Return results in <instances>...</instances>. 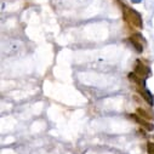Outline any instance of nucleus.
<instances>
[{"mask_svg":"<svg viewBox=\"0 0 154 154\" xmlns=\"http://www.w3.org/2000/svg\"><path fill=\"white\" fill-rule=\"evenodd\" d=\"M123 17L128 23H130L134 27H137V28H142L143 27L141 15L137 11H135L134 9H131V8L126 6V5H123Z\"/></svg>","mask_w":154,"mask_h":154,"instance_id":"1","label":"nucleus"},{"mask_svg":"<svg viewBox=\"0 0 154 154\" xmlns=\"http://www.w3.org/2000/svg\"><path fill=\"white\" fill-rule=\"evenodd\" d=\"M135 73L140 76V78H146V76L150 73V70H149V68L146 66V64H143L140 60L138 61H136V64H135Z\"/></svg>","mask_w":154,"mask_h":154,"instance_id":"2","label":"nucleus"},{"mask_svg":"<svg viewBox=\"0 0 154 154\" xmlns=\"http://www.w3.org/2000/svg\"><path fill=\"white\" fill-rule=\"evenodd\" d=\"M143 40V36L141 34H134L131 38H130V42L131 44L135 46V49L137 50V52H142L143 51V45H142V42Z\"/></svg>","mask_w":154,"mask_h":154,"instance_id":"3","label":"nucleus"},{"mask_svg":"<svg viewBox=\"0 0 154 154\" xmlns=\"http://www.w3.org/2000/svg\"><path fill=\"white\" fill-rule=\"evenodd\" d=\"M130 117H131L132 119H135V120H136V122H137L138 124H141V125H142V126H143L144 129H147L148 131H152V130L154 129V126H153L152 124H149L148 122H146V120L141 119V118L138 117V115H136V114H131V115H130Z\"/></svg>","mask_w":154,"mask_h":154,"instance_id":"4","label":"nucleus"},{"mask_svg":"<svg viewBox=\"0 0 154 154\" xmlns=\"http://www.w3.org/2000/svg\"><path fill=\"white\" fill-rule=\"evenodd\" d=\"M138 91H140V94L142 95V97L147 101V103L149 104V106H153V103H154V100H153V96H152V94L147 90V89H138Z\"/></svg>","mask_w":154,"mask_h":154,"instance_id":"5","label":"nucleus"},{"mask_svg":"<svg viewBox=\"0 0 154 154\" xmlns=\"http://www.w3.org/2000/svg\"><path fill=\"white\" fill-rule=\"evenodd\" d=\"M137 113L141 115L142 118H144V119H148V120L154 118V117H153V115H152L150 113H148L147 110H144V109H142V108H138V109H137Z\"/></svg>","mask_w":154,"mask_h":154,"instance_id":"6","label":"nucleus"},{"mask_svg":"<svg viewBox=\"0 0 154 154\" xmlns=\"http://www.w3.org/2000/svg\"><path fill=\"white\" fill-rule=\"evenodd\" d=\"M147 152H148V154H154V143L153 142H148V144H147Z\"/></svg>","mask_w":154,"mask_h":154,"instance_id":"7","label":"nucleus"},{"mask_svg":"<svg viewBox=\"0 0 154 154\" xmlns=\"http://www.w3.org/2000/svg\"><path fill=\"white\" fill-rule=\"evenodd\" d=\"M132 3H135V4H138V3H141V0H131Z\"/></svg>","mask_w":154,"mask_h":154,"instance_id":"8","label":"nucleus"}]
</instances>
